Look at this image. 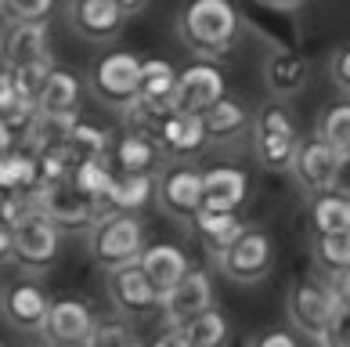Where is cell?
<instances>
[{
    "label": "cell",
    "instance_id": "603a6c76",
    "mask_svg": "<svg viewBox=\"0 0 350 347\" xmlns=\"http://www.w3.org/2000/svg\"><path fill=\"white\" fill-rule=\"evenodd\" d=\"M80 101H83V80L66 66H55L40 91V101L36 109L44 116H76L80 112Z\"/></svg>",
    "mask_w": 350,
    "mask_h": 347
},
{
    "label": "cell",
    "instance_id": "30bf717a",
    "mask_svg": "<svg viewBox=\"0 0 350 347\" xmlns=\"http://www.w3.org/2000/svg\"><path fill=\"white\" fill-rule=\"evenodd\" d=\"M109 297L116 304V311L126 318H145L163 307L159 290L152 286V279L145 275L141 264H126V268L109 272Z\"/></svg>",
    "mask_w": 350,
    "mask_h": 347
},
{
    "label": "cell",
    "instance_id": "3957f363",
    "mask_svg": "<svg viewBox=\"0 0 350 347\" xmlns=\"http://www.w3.org/2000/svg\"><path fill=\"white\" fill-rule=\"evenodd\" d=\"M11 231V261L25 272H47L58 261L62 250V228L36 207L25 210L15 224H4Z\"/></svg>",
    "mask_w": 350,
    "mask_h": 347
},
{
    "label": "cell",
    "instance_id": "f35d334b",
    "mask_svg": "<svg viewBox=\"0 0 350 347\" xmlns=\"http://www.w3.org/2000/svg\"><path fill=\"white\" fill-rule=\"evenodd\" d=\"M250 347H300V344H296V337H293L289 329H267Z\"/></svg>",
    "mask_w": 350,
    "mask_h": 347
},
{
    "label": "cell",
    "instance_id": "7c38bea8",
    "mask_svg": "<svg viewBox=\"0 0 350 347\" xmlns=\"http://www.w3.org/2000/svg\"><path fill=\"white\" fill-rule=\"evenodd\" d=\"M123 8L116 0H72L69 4V25L80 40L109 44L123 29Z\"/></svg>",
    "mask_w": 350,
    "mask_h": 347
},
{
    "label": "cell",
    "instance_id": "7402d4cb",
    "mask_svg": "<svg viewBox=\"0 0 350 347\" xmlns=\"http://www.w3.org/2000/svg\"><path fill=\"white\" fill-rule=\"evenodd\" d=\"M250 196V174L242 166H210L206 170V210L239 214Z\"/></svg>",
    "mask_w": 350,
    "mask_h": 347
},
{
    "label": "cell",
    "instance_id": "7bdbcfd3",
    "mask_svg": "<svg viewBox=\"0 0 350 347\" xmlns=\"http://www.w3.org/2000/svg\"><path fill=\"white\" fill-rule=\"evenodd\" d=\"M116 4H120V8H123V15H137V11H141V8H145V4H148V0H116Z\"/></svg>",
    "mask_w": 350,
    "mask_h": 347
},
{
    "label": "cell",
    "instance_id": "ba28073f",
    "mask_svg": "<svg viewBox=\"0 0 350 347\" xmlns=\"http://www.w3.org/2000/svg\"><path fill=\"white\" fill-rule=\"evenodd\" d=\"M217 268L231 282H242V286L267 279L271 268H275V246H271L267 231L245 228L224 253H217Z\"/></svg>",
    "mask_w": 350,
    "mask_h": 347
},
{
    "label": "cell",
    "instance_id": "83f0119b",
    "mask_svg": "<svg viewBox=\"0 0 350 347\" xmlns=\"http://www.w3.org/2000/svg\"><path fill=\"white\" fill-rule=\"evenodd\" d=\"M177 329H180V337H185L188 347H228V340H231V322L217 304L206 307L202 315L188 318V322L177 326Z\"/></svg>",
    "mask_w": 350,
    "mask_h": 347
},
{
    "label": "cell",
    "instance_id": "44dd1931",
    "mask_svg": "<svg viewBox=\"0 0 350 347\" xmlns=\"http://www.w3.org/2000/svg\"><path fill=\"white\" fill-rule=\"evenodd\" d=\"M159 138H148V134H137V131H126L112 141L109 149V159L116 166V174H152L155 163H159Z\"/></svg>",
    "mask_w": 350,
    "mask_h": 347
},
{
    "label": "cell",
    "instance_id": "ac0fdd59",
    "mask_svg": "<svg viewBox=\"0 0 350 347\" xmlns=\"http://www.w3.org/2000/svg\"><path fill=\"white\" fill-rule=\"evenodd\" d=\"M51 58V36L47 22H11V33L4 40V66H36Z\"/></svg>",
    "mask_w": 350,
    "mask_h": 347
},
{
    "label": "cell",
    "instance_id": "ab89813d",
    "mask_svg": "<svg viewBox=\"0 0 350 347\" xmlns=\"http://www.w3.org/2000/svg\"><path fill=\"white\" fill-rule=\"evenodd\" d=\"M332 290H336V297H340V304L350 307V268H343V272H332Z\"/></svg>",
    "mask_w": 350,
    "mask_h": 347
},
{
    "label": "cell",
    "instance_id": "8fae6325",
    "mask_svg": "<svg viewBox=\"0 0 350 347\" xmlns=\"http://www.w3.org/2000/svg\"><path fill=\"white\" fill-rule=\"evenodd\" d=\"M340 170H343V156L332 145H325L321 138L304 141L300 156H296V163H293L296 185H300L304 192H310V196L340 185Z\"/></svg>",
    "mask_w": 350,
    "mask_h": 347
},
{
    "label": "cell",
    "instance_id": "5b68a950",
    "mask_svg": "<svg viewBox=\"0 0 350 347\" xmlns=\"http://www.w3.org/2000/svg\"><path fill=\"white\" fill-rule=\"evenodd\" d=\"M90 253H94V261L105 268V272L137 264L141 253H145V224H141L134 214L105 217V221H98L90 228Z\"/></svg>",
    "mask_w": 350,
    "mask_h": 347
},
{
    "label": "cell",
    "instance_id": "e0dca14e",
    "mask_svg": "<svg viewBox=\"0 0 350 347\" xmlns=\"http://www.w3.org/2000/svg\"><path fill=\"white\" fill-rule=\"evenodd\" d=\"M51 304L55 300L47 297V290L40 282H18V286H11L8 297H4V318L22 333H44Z\"/></svg>",
    "mask_w": 350,
    "mask_h": 347
},
{
    "label": "cell",
    "instance_id": "9a60e30c",
    "mask_svg": "<svg viewBox=\"0 0 350 347\" xmlns=\"http://www.w3.org/2000/svg\"><path fill=\"white\" fill-rule=\"evenodd\" d=\"M307 80H310V62L300 55V51L275 47L264 58V83H267V94L275 101L296 98L307 87Z\"/></svg>",
    "mask_w": 350,
    "mask_h": 347
},
{
    "label": "cell",
    "instance_id": "f546056e",
    "mask_svg": "<svg viewBox=\"0 0 350 347\" xmlns=\"http://www.w3.org/2000/svg\"><path fill=\"white\" fill-rule=\"evenodd\" d=\"M310 228L318 231H347L350 228V196L343 192H318L310 196Z\"/></svg>",
    "mask_w": 350,
    "mask_h": 347
},
{
    "label": "cell",
    "instance_id": "d6986e66",
    "mask_svg": "<svg viewBox=\"0 0 350 347\" xmlns=\"http://www.w3.org/2000/svg\"><path fill=\"white\" fill-rule=\"evenodd\" d=\"M206 141H210V134H206L202 112L174 109L159 127V145L170 152V156H196V152L206 149Z\"/></svg>",
    "mask_w": 350,
    "mask_h": 347
},
{
    "label": "cell",
    "instance_id": "ffe728a7",
    "mask_svg": "<svg viewBox=\"0 0 350 347\" xmlns=\"http://www.w3.org/2000/svg\"><path fill=\"white\" fill-rule=\"evenodd\" d=\"M137 264L145 268V275L152 279V286L159 290L163 300H166V293L191 272L188 253L180 246H174V242H152V246H145V253H141Z\"/></svg>",
    "mask_w": 350,
    "mask_h": 347
},
{
    "label": "cell",
    "instance_id": "52a82bcc",
    "mask_svg": "<svg viewBox=\"0 0 350 347\" xmlns=\"http://www.w3.org/2000/svg\"><path fill=\"white\" fill-rule=\"evenodd\" d=\"M33 203L62 231H90V228H94V199H90L87 192L72 181V177L40 185V188H36V196H33Z\"/></svg>",
    "mask_w": 350,
    "mask_h": 347
},
{
    "label": "cell",
    "instance_id": "7a4b0ae2",
    "mask_svg": "<svg viewBox=\"0 0 350 347\" xmlns=\"http://www.w3.org/2000/svg\"><path fill=\"white\" fill-rule=\"evenodd\" d=\"M304 141L296 134V123L282 101H271L253 116V156L267 170H293Z\"/></svg>",
    "mask_w": 350,
    "mask_h": 347
},
{
    "label": "cell",
    "instance_id": "d6a6232c",
    "mask_svg": "<svg viewBox=\"0 0 350 347\" xmlns=\"http://www.w3.org/2000/svg\"><path fill=\"white\" fill-rule=\"evenodd\" d=\"M314 257L329 272L350 268V228L347 231H318L314 235Z\"/></svg>",
    "mask_w": 350,
    "mask_h": 347
},
{
    "label": "cell",
    "instance_id": "8d00e7d4",
    "mask_svg": "<svg viewBox=\"0 0 350 347\" xmlns=\"http://www.w3.org/2000/svg\"><path fill=\"white\" fill-rule=\"evenodd\" d=\"M318 344H321V347H350V307H347V304L336 311L332 326L325 329V337H321Z\"/></svg>",
    "mask_w": 350,
    "mask_h": 347
},
{
    "label": "cell",
    "instance_id": "6da1fadb",
    "mask_svg": "<svg viewBox=\"0 0 350 347\" xmlns=\"http://www.w3.org/2000/svg\"><path fill=\"white\" fill-rule=\"evenodd\" d=\"M177 36L196 58H224L242 36V18L231 0H188L177 15Z\"/></svg>",
    "mask_w": 350,
    "mask_h": 347
},
{
    "label": "cell",
    "instance_id": "5bb4252c",
    "mask_svg": "<svg viewBox=\"0 0 350 347\" xmlns=\"http://www.w3.org/2000/svg\"><path fill=\"white\" fill-rule=\"evenodd\" d=\"M228 94V83H224V73H220L213 62H196L180 73L177 80V98H174V109H185V112H206L210 105H217L220 98Z\"/></svg>",
    "mask_w": 350,
    "mask_h": 347
},
{
    "label": "cell",
    "instance_id": "d590c367",
    "mask_svg": "<svg viewBox=\"0 0 350 347\" xmlns=\"http://www.w3.org/2000/svg\"><path fill=\"white\" fill-rule=\"evenodd\" d=\"M58 0H4V15L11 22H47Z\"/></svg>",
    "mask_w": 350,
    "mask_h": 347
},
{
    "label": "cell",
    "instance_id": "4fadbf2b",
    "mask_svg": "<svg viewBox=\"0 0 350 347\" xmlns=\"http://www.w3.org/2000/svg\"><path fill=\"white\" fill-rule=\"evenodd\" d=\"M94 329H98V318H94L87 300L62 297V300L51 304V315H47L40 337L47 344H87Z\"/></svg>",
    "mask_w": 350,
    "mask_h": 347
},
{
    "label": "cell",
    "instance_id": "60d3db41",
    "mask_svg": "<svg viewBox=\"0 0 350 347\" xmlns=\"http://www.w3.org/2000/svg\"><path fill=\"white\" fill-rule=\"evenodd\" d=\"M145 347H188V344H185V337H180V329H177V326H170V329L163 333V337H155V340H152V344H145Z\"/></svg>",
    "mask_w": 350,
    "mask_h": 347
},
{
    "label": "cell",
    "instance_id": "d4e9b609",
    "mask_svg": "<svg viewBox=\"0 0 350 347\" xmlns=\"http://www.w3.org/2000/svg\"><path fill=\"white\" fill-rule=\"evenodd\" d=\"M191 228L199 231L202 246L210 250L213 257H217V253H224L231 242H235L242 231H245V224L239 221V214H231V210H206V207L196 214Z\"/></svg>",
    "mask_w": 350,
    "mask_h": 347
},
{
    "label": "cell",
    "instance_id": "277c9868",
    "mask_svg": "<svg viewBox=\"0 0 350 347\" xmlns=\"http://www.w3.org/2000/svg\"><path fill=\"white\" fill-rule=\"evenodd\" d=\"M141 76H145V62L131 51H112V55L98 58V66L90 69L87 87L101 105L126 112L141 98Z\"/></svg>",
    "mask_w": 350,
    "mask_h": 347
},
{
    "label": "cell",
    "instance_id": "484cf974",
    "mask_svg": "<svg viewBox=\"0 0 350 347\" xmlns=\"http://www.w3.org/2000/svg\"><path fill=\"white\" fill-rule=\"evenodd\" d=\"M177 80H180V73L170 66V62L148 58L145 62V76H141V98L137 101H145V105H152V109L170 112L174 98H177Z\"/></svg>",
    "mask_w": 350,
    "mask_h": 347
},
{
    "label": "cell",
    "instance_id": "74e56055",
    "mask_svg": "<svg viewBox=\"0 0 350 347\" xmlns=\"http://www.w3.org/2000/svg\"><path fill=\"white\" fill-rule=\"evenodd\" d=\"M329 76H332V83L350 98V44H343V47L332 55V62H329Z\"/></svg>",
    "mask_w": 350,
    "mask_h": 347
},
{
    "label": "cell",
    "instance_id": "4dcf8cb0",
    "mask_svg": "<svg viewBox=\"0 0 350 347\" xmlns=\"http://www.w3.org/2000/svg\"><path fill=\"white\" fill-rule=\"evenodd\" d=\"M72 181L80 185L90 199H109L112 181H116V166H112L109 156H87V159L76 163Z\"/></svg>",
    "mask_w": 350,
    "mask_h": 347
},
{
    "label": "cell",
    "instance_id": "e575fe53",
    "mask_svg": "<svg viewBox=\"0 0 350 347\" xmlns=\"http://www.w3.org/2000/svg\"><path fill=\"white\" fill-rule=\"evenodd\" d=\"M87 347H145V344L137 340V333L126 318H105V322H98V329L90 333Z\"/></svg>",
    "mask_w": 350,
    "mask_h": 347
},
{
    "label": "cell",
    "instance_id": "f1b7e54d",
    "mask_svg": "<svg viewBox=\"0 0 350 347\" xmlns=\"http://www.w3.org/2000/svg\"><path fill=\"white\" fill-rule=\"evenodd\" d=\"M155 192H159V181H152V174H116L109 203L116 207V214H137L152 203Z\"/></svg>",
    "mask_w": 350,
    "mask_h": 347
},
{
    "label": "cell",
    "instance_id": "2e32d148",
    "mask_svg": "<svg viewBox=\"0 0 350 347\" xmlns=\"http://www.w3.org/2000/svg\"><path fill=\"white\" fill-rule=\"evenodd\" d=\"M206 307H213V282L202 268H191L163 300V311H166V322L170 326H185L188 318L202 315Z\"/></svg>",
    "mask_w": 350,
    "mask_h": 347
},
{
    "label": "cell",
    "instance_id": "1f68e13d",
    "mask_svg": "<svg viewBox=\"0 0 350 347\" xmlns=\"http://www.w3.org/2000/svg\"><path fill=\"white\" fill-rule=\"evenodd\" d=\"M318 138L325 141V145H332L343 159H350V98L336 101V105H329L325 112H321Z\"/></svg>",
    "mask_w": 350,
    "mask_h": 347
},
{
    "label": "cell",
    "instance_id": "cb8c5ba5",
    "mask_svg": "<svg viewBox=\"0 0 350 347\" xmlns=\"http://www.w3.org/2000/svg\"><path fill=\"white\" fill-rule=\"evenodd\" d=\"M0 188L15 196H36L40 188V156L33 149H11L0 159Z\"/></svg>",
    "mask_w": 350,
    "mask_h": 347
},
{
    "label": "cell",
    "instance_id": "8992f818",
    "mask_svg": "<svg viewBox=\"0 0 350 347\" xmlns=\"http://www.w3.org/2000/svg\"><path fill=\"white\" fill-rule=\"evenodd\" d=\"M340 297H336L332 282H314L304 279L300 286L289 290V300H285V311H289V322L310 340H321L325 329L332 326L336 311H340Z\"/></svg>",
    "mask_w": 350,
    "mask_h": 347
},
{
    "label": "cell",
    "instance_id": "b9f144b4",
    "mask_svg": "<svg viewBox=\"0 0 350 347\" xmlns=\"http://www.w3.org/2000/svg\"><path fill=\"white\" fill-rule=\"evenodd\" d=\"M256 4H264V8H275V11H289V8H300L304 0H256Z\"/></svg>",
    "mask_w": 350,
    "mask_h": 347
},
{
    "label": "cell",
    "instance_id": "836d02e7",
    "mask_svg": "<svg viewBox=\"0 0 350 347\" xmlns=\"http://www.w3.org/2000/svg\"><path fill=\"white\" fill-rule=\"evenodd\" d=\"M112 141H116V138H109L101 127H90L87 120H76L72 131H69V149H72L80 159H87V156H109Z\"/></svg>",
    "mask_w": 350,
    "mask_h": 347
},
{
    "label": "cell",
    "instance_id": "9c48e42d",
    "mask_svg": "<svg viewBox=\"0 0 350 347\" xmlns=\"http://www.w3.org/2000/svg\"><path fill=\"white\" fill-rule=\"evenodd\" d=\"M155 199L170 217L191 224L196 214L206 207V170H196V166H185V163L163 170Z\"/></svg>",
    "mask_w": 350,
    "mask_h": 347
},
{
    "label": "cell",
    "instance_id": "4316f807",
    "mask_svg": "<svg viewBox=\"0 0 350 347\" xmlns=\"http://www.w3.org/2000/svg\"><path fill=\"white\" fill-rule=\"evenodd\" d=\"M202 120H206V134H210V141H217V145H228V141H235L245 127H250V109L242 105V101L235 98H220L217 105H210L202 112Z\"/></svg>",
    "mask_w": 350,
    "mask_h": 347
},
{
    "label": "cell",
    "instance_id": "ee69618b",
    "mask_svg": "<svg viewBox=\"0 0 350 347\" xmlns=\"http://www.w3.org/2000/svg\"><path fill=\"white\" fill-rule=\"evenodd\" d=\"M47 347H87V344H47Z\"/></svg>",
    "mask_w": 350,
    "mask_h": 347
}]
</instances>
